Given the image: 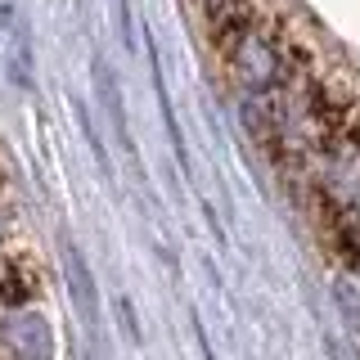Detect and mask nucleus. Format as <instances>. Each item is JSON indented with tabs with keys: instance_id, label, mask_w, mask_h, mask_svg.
Listing matches in <instances>:
<instances>
[{
	"instance_id": "nucleus-1",
	"label": "nucleus",
	"mask_w": 360,
	"mask_h": 360,
	"mask_svg": "<svg viewBox=\"0 0 360 360\" xmlns=\"http://www.w3.org/2000/svg\"><path fill=\"white\" fill-rule=\"evenodd\" d=\"M0 347L14 360H50L54 356V329L41 311L14 307L0 315Z\"/></svg>"
},
{
	"instance_id": "nucleus-2",
	"label": "nucleus",
	"mask_w": 360,
	"mask_h": 360,
	"mask_svg": "<svg viewBox=\"0 0 360 360\" xmlns=\"http://www.w3.org/2000/svg\"><path fill=\"white\" fill-rule=\"evenodd\" d=\"M234 68H239V77L248 86L266 90L279 77V54H275V45H270L262 32H243L239 45H234Z\"/></svg>"
},
{
	"instance_id": "nucleus-3",
	"label": "nucleus",
	"mask_w": 360,
	"mask_h": 360,
	"mask_svg": "<svg viewBox=\"0 0 360 360\" xmlns=\"http://www.w3.org/2000/svg\"><path fill=\"white\" fill-rule=\"evenodd\" d=\"M63 262H68V288H72V297H77V307H82L86 324H99V288H95V275H90L82 248L68 243L63 248Z\"/></svg>"
},
{
	"instance_id": "nucleus-4",
	"label": "nucleus",
	"mask_w": 360,
	"mask_h": 360,
	"mask_svg": "<svg viewBox=\"0 0 360 360\" xmlns=\"http://www.w3.org/2000/svg\"><path fill=\"white\" fill-rule=\"evenodd\" d=\"M149 72H153V90H158V108H162V127H167V140H172V153L180 162V172L189 176V149H185V135H180V122L172 112V99H167V86H162V63H158V45L149 37Z\"/></svg>"
},
{
	"instance_id": "nucleus-5",
	"label": "nucleus",
	"mask_w": 360,
	"mask_h": 360,
	"mask_svg": "<svg viewBox=\"0 0 360 360\" xmlns=\"http://www.w3.org/2000/svg\"><path fill=\"white\" fill-rule=\"evenodd\" d=\"M77 122H82V135H86V144H90V153H95V162H99V172H108V153H104V144H99V131H95V122H90V112H86V104L77 99Z\"/></svg>"
},
{
	"instance_id": "nucleus-6",
	"label": "nucleus",
	"mask_w": 360,
	"mask_h": 360,
	"mask_svg": "<svg viewBox=\"0 0 360 360\" xmlns=\"http://www.w3.org/2000/svg\"><path fill=\"white\" fill-rule=\"evenodd\" d=\"M189 324H194V338H198L202 360H217V352H212V338H207V329H202V320H198V315H189Z\"/></svg>"
},
{
	"instance_id": "nucleus-7",
	"label": "nucleus",
	"mask_w": 360,
	"mask_h": 360,
	"mask_svg": "<svg viewBox=\"0 0 360 360\" xmlns=\"http://www.w3.org/2000/svg\"><path fill=\"white\" fill-rule=\"evenodd\" d=\"M117 14H122V41L135 45V37H131V0H117Z\"/></svg>"
},
{
	"instance_id": "nucleus-8",
	"label": "nucleus",
	"mask_w": 360,
	"mask_h": 360,
	"mask_svg": "<svg viewBox=\"0 0 360 360\" xmlns=\"http://www.w3.org/2000/svg\"><path fill=\"white\" fill-rule=\"evenodd\" d=\"M14 27V0H0V32Z\"/></svg>"
}]
</instances>
